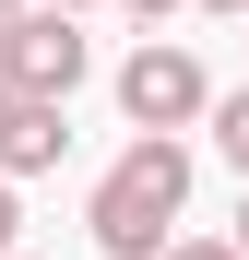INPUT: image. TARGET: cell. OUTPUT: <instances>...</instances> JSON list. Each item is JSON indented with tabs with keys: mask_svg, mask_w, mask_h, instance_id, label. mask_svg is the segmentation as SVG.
I'll use <instances>...</instances> for the list:
<instances>
[{
	"mask_svg": "<svg viewBox=\"0 0 249 260\" xmlns=\"http://www.w3.org/2000/svg\"><path fill=\"white\" fill-rule=\"evenodd\" d=\"M178 213H190V142L178 130H131V154L95 178L83 225H95L107 260H154L166 237H178Z\"/></svg>",
	"mask_w": 249,
	"mask_h": 260,
	"instance_id": "obj_1",
	"label": "cell"
},
{
	"mask_svg": "<svg viewBox=\"0 0 249 260\" xmlns=\"http://www.w3.org/2000/svg\"><path fill=\"white\" fill-rule=\"evenodd\" d=\"M119 118H131V130H190V118H214V83H202V59L178 48V36H143V48L119 59Z\"/></svg>",
	"mask_w": 249,
	"mask_h": 260,
	"instance_id": "obj_2",
	"label": "cell"
},
{
	"mask_svg": "<svg viewBox=\"0 0 249 260\" xmlns=\"http://www.w3.org/2000/svg\"><path fill=\"white\" fill-rule=\"evenodd\" d=\"M12 48H24V95H71V83L95 71V48H83V12H60V0L12 12Z\"/></svg>",
	"mask_w": 249,
	"mask_h": 260,
	"instance_id": "obj_3",
	"label": "cell"
},
{
	"mask_svg": "<svg viewBox=\"0 0 249 260\" xmlns=\"http://www.w3.org/2000/svg\"><path fill=\"white\" fill-rule=\"evenodd\" d=\"M71 154V95H12L0 107V178H48Z\"/></svg>",
	"mask_w": 249,
	"mask_h": 260,
	"instance_id": "obj_4",
	"label": "cell"
},
{
	"mask_svg": "<svg viewBox=\"0 0 249 260\" xmlns=\"http://www.w3.org/2000/svg\"><path fill=\"white\" fill-rule=\"evenodd\" d=\"M214 154L249 178V83H237V95H214Z\"/></svg>",
	"mask_w": 249,
	"mask_h": 260,
	"instance_id": "obj_5",
	"label": "cell"
},
{
	"mask_svg": "<svg viewBox=\"0 0 249 260\" xmlns=\"http://www.w3.org/2000/svg\"><path fill=\"white\" fill-rule=\"evenodd\" d=\"M154 260H249V248H237V237H166Z\"/></svg>",
	"mask_w": 249,
	"mask_h": 260,
	"instance_id": "obj_6",
	"label": "cell"
},
{
	"mask_svg": "<svg viewBox=\"0 0 249 260\" xmlns=\"http://www.w3.org/2000/svg\"><path fill=\"white\" fill-rule=\"evenodd\" d=\"M24 95V48H12V12H0V107Z\"/></svg>",
	"mask_w": 249,
	"mask_h": 260,
	"instance_id": "obj_7",
	"label": "cell"
},
{
	"mask_svg": "<svg viewBox=\"0 0 249 260\" xmlns=\"http://www.w3.org/2000/svg\"><path fill=\"white\" fill-rule=\"evenodd\" d=\"M0 248H24V201H12V178H0Z\"/></svg>",
	"mask_w": 249,
	"mask_h": 260,
	"instance_id": "obj_8",
	"label": "cell"
},
{
	"mask_svg": "<svg viewBox=\"0 0 249 260\" xmlns=\"http://www.w3.org/2000/svg\"><path fill=\"white\" fill-rule=\"evenodd\" d=\"M131 12H143V24H166V12H178V0H131Z\"/></svg>",
	"mask_w": 249,
	"mask_h": 260,
	"instance_id": "obj_9",
	"label": "cell"
},
{
	"mask_svg": "<svg viewBox=\"0 0 249 260\" xmlns=\"http://www.w3.org/2000/svg\"><path fill=\"white\" fill-rule=\"evenodd\" d=\"M237 248H249V178H237Z\"/></svg>",
	"mask_w": 249,
	"mask_h": 260,
	"instance_id": "obj_10",
	"label": "cell"
},
{
	"mask_svg": "<svg viewBox=\"0 0 249 260\" xmlns=\"http://www.w3.org/2000/svg\"><path fill=\"white\" fill-rule=\"evenodd\" d=\"M202 12H249V0H202Z\"/></svg>",
	"mask_w": 249,
	"mask_h": 260,
	"instance_id": "obj_11",
	"label": "cell"
},
{
	"mask_svg": "<svg viewBox=\"0 0 249 260\" xmlns=\"http://www.w3.org/2000/svg\"><path fill=\"white\" fill-rule=\"evenodd\" d=\"M60 12H95V0H60Z\"/></svg>",
	"mask_w": 249,
	"mask_h": 260,
	"instance_id": "obj_12",
	"label": "cell"
},
{
	"mask_svg": "<svg viewBox=\"0 0 249 260\" xmlns=\"http://www.w3.org/2000/svg\"><path fill=\"white\" fill-rule=\"evenodd\" d=\"M0 12H24V0H0Z\"/></svg>",
	"mask_w": 249,
	"mask_h": 260,
	"instance_id": "obj_13",
	"label": "cell"
},
{
	"mask_svg": "<svg viewBox=\"0 0 249 260\" xmlns=\"http://www.w3.org/2000/svg\"><path fill=\"white\" fill-rule=\"evenodd\" d=\"M0 260H24V248H0Z\"/></svg>",
	"mask_w": 249,
	"mask_h": 260,
	"instance_id": "obj_14",
	"label": "cell"
},
{
	"mask_svg": "<svg viewBox=\"0 0 249 260\" xmlns=\"http://www.w3.org/2000/svg\"><path fill=\"white\" fill-rule=\"evenodd\" d=\"M237 24H249V12H237Z\"/></svg>",
	"mask_w": 249,
	"mask_h": 260,
	"instance_id": "obj_15",
	"label": "cell"
}]
</instances>
